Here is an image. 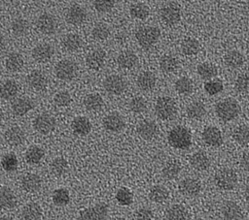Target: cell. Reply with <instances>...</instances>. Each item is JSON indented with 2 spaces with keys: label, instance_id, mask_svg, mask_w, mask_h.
Returning <instances> with one entry per match:
<instances>
[{
  "label": "cell",
  "instance_id": "30bf717a",
  "mask_svg": "<svg viewBox=\"0 0 249 220\" xmlns=\"http://www.w3.org/2000/svg\"><path fill=\"white\" fill-rule=\"evenodd\" d=\"M33 127L40 134H50L55 127V119L48 113L39 114L33 120Z\"/></svg>",
  "mask_w": 249,
  "mask_h": 220
},
{
  "label": "cell",
  "instance_id": "bcb514c9",
  "mask_svg": "<svg viewBox=\"0 0 249 220\" xmlns=\"http://www.w3.org/2000/svg\"><path fill=\"white\" fill-rule=\"evenodd\" d=\"M52 200L55 205L64 206L70 202L69 191L65 188H58L53 192Z\"/></svg>",
  "mask_w": 249,
  "mask_h": 220
},
{
  "label": "cell",
  "instance_id": "3957f363",
  "mask_svg": "<svg viewBox=\"0 0 249 220\" xmlns=\"http://www.w3.org/2000/svg\"><path fill=\"white\" fill-rule=\"evenodd\" d=\"M160 31L156 26H141L135 32L139 46L145 49L151 48L160 39Z\"/></svg>",
  "mask_w": 249,
  "mask_h": 220
},
{
  "label": "cell",
  "instance_id": "11a10c76",
  "mask_svg": "<svg viewBox=\"0 0 249 220\" xmlns=\"http://www.w3.org/2000/svg\"><path fill=\"white\" fill-rule=\"evenodd\" d=\"M224 89L223 82L220 79H210L204 83V90L209 95H216Z\"/></svg>",
  "mask_w": 249,
  "mask_h": 220
},
{
  "label": "cell",
  "instance_id": "681fc988",
  "mask_svg": "<svg viewBox=\"0 0 249 220\" xmlns=\"http://www.w3.org/2000/svg\"><path fill=\"white\" fill-rule=\"evenodd\" d=\"M116 200L121 205H130L133 202V195L128 188L121 187L116 193Z\"/></svg>",
  "mask_w": 249,
  "mask_h": 220
},
{
  "label": "cell",
  "instance_id": "5b68a950",
  "mask_svg": "<svg viewBox=\"0 0 249 220\" xmlns=\"http://www.w3.org/2000/svg\"><path fill=\"white\" fill-rule=\"evenodd\" d=\"M214 183L219 189L230 191L236 186L237 175L233 170L229 168H224L219 170L215 173Z\"/></svg>",
  "mask_w": 249,
  "mask_h": 220
},
{
  "label": "cell",
  "instance_id": "ffe728a7",
  "mask_svg": "<svg viewBox=\"0 0 249 220\" xmlns=\"http://www.w3.org/2000/svg\"><path fill=\"white\" fill-rule=\"evenodd\" d=\"M4 139L10 145L17 146L21 144L25 140V133L18 126H13L8 128L4 133Z\"/></svg>",
  "mask_w": 249,
  "mask_h": 220
},
{
  "label": "cell",
  "instance_id": "74e56055",
  "mask_svg": "<svg viewBox=\"0 0 249 220\" xmlns=\"http://www.w3.org/2000/svg\"><path fill=\"white\" fill-rule=\"evenodd\" d=\"M196 71H197L198 76L201 79H206V80L212 79L218 74L217 67L214 64L209 63V62H203V63L198 64Z\"/></svg>",
  "mask_w": 249,
  "mask_h": 220
},
{
  "label": "cell",
  "instance_id": "6da1fadb",
  "mask_svg": "<svg viewBox=\"0 0 249 220\" xmlns=\"http://www.w3.org/2000/svg\"><path fill=\"white\" fill-rule=\"evenodd\" d=\"M168 143L176 149H187L192 144V135L184 126L173 127L167 135Z\"/></svg>",
  "mask_w": 249,
  "mask_h": 220
},
{
  "label": "cell",
  "instance_id": "d6a6232c",
  "mask_svg": "<svg viewBox=\"0 0 249 220\" xmlns=\"http://www.w3.org/2000/svg\"><path fill=\"white\" fill-rule=\"evenodd\" d=\"M21 215L24 220H39L42 216V208L39 204L31 202L23 206Z\"/></svg>",
  "mask_w": 249,
  "mask_h": 220
},
{
  "label": "cell",
  "instance_id": "d6986e66",
  "mask_svg": "<svg viewBox=\"0 0 249 220\" xmlns=\"http://www.w3.org/2000/svg\"><path fill=\"white\" fill-rule=\"evenodd\" d=\"M136 131L142 139L149 141V140H152L153 138H155L157 136L158 126L153 120L145 119L137 125Z\"/></svg>",
  "mask_w": 249,
  "mask_h": 220
},
{
  "label": "cell",
  "instance_id": "e575fe53",
  "mask_svg": "<svg viewBox=\"0 0 249 220\" xmlns=\"http://www.w3.org/2000/svg\"><path fill=\"white\" fill-rule=\"evenodd\" d=\"M181 172V164L177 160H170L166 162L162 168V175L166 179H174Z\"/></svg>",
  "mask_w": 249,
  "mask_h": 220
},
{
  "label": "cell",
  "instance_id": "6125c7cd",
  "mask_svg": "<svg viewBox=\"0 0 249 220\" xmlns=\"http://www.w3.org/2000/svg\"><path fill=\"white\" fill-rule=\"evenodd\" d=\"M244 197H245V200L247 201V203H249V185H247V187L245 188Z\"/></svg>",
  "mask_w": 249,
  "mask_h": 220
},
{
  "label": "cell",
  "instance_id": "7dc6e473",
  "mask_svg": "<svg viewBox=\"0 0 249 220\" xmlns=\"http://www.w3.org/2000/svg\"><path fill=\"white\" fill-rule=\"evenodd\" d=\"M232 136L234 141L241 145H245L249 143V126L247 125L237 126L234 129Z\"/></svg>",
  "mask_w": 249,
  "mask_h": 220
},
{
  "label": "cell",
  "instance_id": "f6af8a7d",
  "mask_svg": "<svg viewBox=\"0 0 249 220\" xmlns=\"http://www.w3.org/2000/svg\"><path fill=\"white\" fill-rule=\"evenodd\" d=\"M175 90L182 95H189L194 90V83L188 77H182L175 81Z\"/></svg>",
  "mask_w": 249,
  "mask_h": 220
},
{
  "label": "cell",
  "instance_id": "484cf974",
  "mask_svg": "<svg viewBox=\"0 0 249 220\" xmlns=\"http://www.w3.org/2000/svg\"><path fill=\"white\" fill-rule=\"evenodd\" d=\"M73 132L78 136H87L91 130V123L86 116H77L71 123Z\"/></svg>",
  "mask_w": 249,
  "mask_h": 220
},
{
  "label": "cell",
  "instance_id": "4dcf8cb0",
  "mask_svg": "<svg viewBox=\"0 0 249 220\" xmlns=\"http://www.w3.org/2000/svg\"><path fill=\"white\" fill-rule=\"evenodd\" d=\"M18 93V85L13 79H7L0 85V96L5 100L14 99Z\"/></svg>",
  "mask_w": 249,
  "mask_h": 220
},
{
  "label": "cell",
  "instance_id": "d590c367",
  "mask_svg": "<svg viewBox=\"0 0 249 220\" xmlns=\"http://www.w3.org/2000/svg\"><path fill=\"white\" fill-rule=\"evenodd\" d=\"M5 66L9 72H18L23 66V58L19 53L12 52L6 57Z\"/></svg>",
  "mask_w": 249,
  "mask_h": 220
},
{
  "label": "cell",
  "instance_id": "ee69618b",
  "mask_svg": "<svg viewBox=\"0 0 249 220\" xmlns=\"http://www.w3.org/2000/svg\"><path fill=\"white\" fill-rule=\"evenodd\" d=\"M50 170L53 175L61 176L68 170V162L63 157H56L51 162Z\"/></svg>",
  "mask_w": 249,
  "mask_h": 220
},
{
  "label": "cell",
  "instance_id": "603a6c76",
  "mask_svg": "<svg viewBox=\"0 0 249 220\" xmlns=\"http://www.w3.org/2000/svg\"><path fill=\"white\" fill-rule=\"evenodd\" d=\"M20 185L22 189L26 192H36L40 189L42 185V179L36 173H26L21 177Z\"/></svg>",
  "mask_w": 249,
  "mask_h": 220
},
{
  "label": "cell",
  "instance_id": "f546056e",
  "mask_svg": "<svg viewBox=\"0 0 249 220\" xmlns=\"http://www.w3.org/2000/svg\"><path fill=\"white\" fill-rule=\"evenodd\" d=\"M17 204V198L15 193L9 187H2L0 189V208L10 209Z\"/></svg>",
  "mask_w": 249,
  "mask_h": 220
},
{
  "label": "cell",
  "instance_id": "94428289",
  "mask_svg": "<svg viewBox=\"0 0 249 220\" xmlns=\"http://www.w3.org/2000/svg\"><path fill=\"white\" fill-rule=\"evenodd\" d=\"M5 46H6V41H5L4 37L0 34V51L5 47Z\"/></svg>",
  "mask_w": 249,
  "mask_h": 220
},
{
  "label": "cell",
  "instance_id": "ab89813d",
  "mask_svg": "<svg viewBox=\"0 0 249 220\" xmlns=\"http://www.w3.org/2000/svg\"><path fill=\"white\" fill-rule=\"evenodd\" d=\"M181 48H182V52L185 55L192 56V55H196L199 51L200 45L196 39L189 37V38H186L183 40Z\"/></svg>",
  "mask_w": 249,
  "mask_h": 220
},
{
  "label": "cell",
  "instance_id": "52a82bcc",
  "mask_svg": "<svg viewBox=\"0 0 249 220\" xmlns=\"http://www.w3.org/2000/svg\"><path fill=\"white\" fill-rule=\"evenodd\" d=\"M77 65L70 59H62L58 61L54 67L55 76L61 80H71L77 74Z\"/></svg>",
  "mask_w": 249,
  "mask_h": 220
},
{
  "label": "cell",
  "instance_id": "44dd1931",
  "mask_svg": "<svg viewBox=\"0 0 249 220\" xmlns=\"http://www.w3.org/2000/svg\"><path fill=\"white\" fill-rule=\"evenodd\" d=\"M221 213L224 220H239L242 217L240 206L232 201H228L222 205Z\"/></svg>",
  "mask_w": 249,
  "mask_h": 220
},
{
  "label": "cell",
  "instance_id": "e0dca14e",
  "mask_svg": "<svg viewBox=\"0 0 249 220\" xmlns=\"http://www.w3.org/2000/svg\"><path fill=\"white\" fill-rule=\"evenodd\" d=\"M53 55V47L48 43H41L32 49V57L40 63L49 61Z\"/></svg>",
  "mask_w": 249,
  "mask_h": 220
},
{
  "label": "cell",
  "instance_id": "60d3db41",
  "mask_svg": "<svg viewBox=\"0 0 249 220\" xmlns=\"http://www.w3.org/2000/svg\"><path fill=\"white\" fill-rule=\"evenodd\" d=\"M84 106L89 110H99L103 107V99L97 93L88 94L84 98Z\"/></svg>",
  "mask_w": 249,
  "mask_h": 220
},
{
  "label": "cell",
  "instance_id": "7bdbcfd3",
  "mask_svg": "<svg viewBox=\"0 0 249 220\" xmlns=\"http://www.w3.org/2000/svg\"><path fill=\"white\" fill-rule=\"evenodd\" d=\"M160 68L162 72L166 73V74H170L173 73L174 71H176L177 67H178V61L177 59L169 54H165L162 55L160 59Z\"/></svg>",
  "mask_w": 249,
  "mask_h": 220
},
{
  "label": "cell",
  "instance_id": "be15d7a7",
  "mask_svg": "<svg viewBox=\"0 0 249 220\" xmlns=\"http://www.w3.org/2000/svg\"><path fill=\"white\" fill-rule=\"evenodd\" d=\"M3 117H4V113H3V110H2V109L0 108V125H1L2 121H3Z\"/></svg>",
  "mask_w": 249,
  "mask_h": 220
},
{
  "label": "cell",
  "instance_id": "4fadbf2b",
  "mask_svg": "<svg viewBox=\"0 0 249 220\" xmlns=\"http://www.w3.org/2000/svg\"><path fill=\"white\" fill-rule=\"evenodd\" d=\"M103 126L109 132L118 133L122 131L124 127V117L117 111L111 112L104 117Z\"/></svg>",
  "mask_w": 249,
  "mask_h": 220
},
{
  "label": "cell",
  "instance_id": "2e32d148",
  "mask_svg": "<svg viewBox=\"0 0 249 220\" xmlns=\"http://www.w3.org/2000/svg\"><path fill=\"white\" fill-rule=\"evenodd\" d=\"M26 81L28 85L36 91L44 90L48 84V79L46 75L40 70L31 71L26 77Z\"/></svg>",
  "mask_w": 249,
  "mask_h": 220
},
{
  "label": "cell",
  "instance_id": "9f6ffc18",
  "mask_svg": "<svg viewBox=\"0 0 249 220\" xmlns=\"http://www.w3.org/2000/svg\"><path fill=\"white\" fill-rule=\"evenodd\" d=\"M53 102L57 107H67L71 104L72 98L68 91L61 90L55 93L53 96Z\"/></svg>",
  "mask_w": 249,
  "mask_h": 220
},
{
  "label": "cell",
  "instance_id": "7a4b0ae2",
  "mask_svg": "<svg viewBox=\"0 0 249 220\" xmlns=\"http://www.w3.org/2000/svg\"><path fill=\"white\" fill-rule=\"evenodd\" d=\"M215 112L221 120L225 122L231 121L238 116L240 112V106L236 100L227 98L216 104Z\"/></svg>",
  "mask_w": 249,
  "mask_h": 220
},
{
  "label": "cell",
  "instance_id": "8992f818",
  "mask_svg": "<svg viewBox=\"0 0 249 220\" xmlns=\"http://www.w3.org/2000/svg\"><path fill=\"white\" fill-rule=\"evenodd\" d=\"M80 220H108V205L104 203L84 208L79 213Z\"/></svg>",
  "mask_w": 249,
  "mask_h": 220
},
{
  "label": "cell",
  "instance_id": "7402d4cb",
  "mask_svg": "<svg viewBox=\"0 0 249 220\" xmlns=\"http://www.w3.org/2000/svg\"><path fill=\"white\" fill-rule=\"evenodd\" d=\"M34 108V103L28 97H19L16 99L11 106L12 111L17 116H22Z\"/></svg>",
  "mask_w": 249,
  "mask_h": 220
},
{
  "label": "cell",
  "instance_id": "ba28073f",
  "mask_svg": "<svg viewBox=\"0 0 249 220\" xmlns=\"http://www.w3.org/2000/svg\"><path fill=\"white\" fill-rule=\"evenodd\" d=\"M161 20L169 26L175 25L179 22L181 17L180 7L176 2H168L160 9Z\"/></svg>",
  "mask_w": 249,
  "mask_h": 220
},
{
  "label": "cell",
  "instance_id": "f35d334b",
  "mask_svg": "<svg viewBox=\"0 0 249 220\" xmlns=\"http://www.w3.org/2000/svg\"><path fill=\"white\" fill-rule=\"evenodd\" d=\"M129 14L132 17L136 18V19H146L149 16L150 11L147 5H145L144 3L141 2H137V3H133L130 5L129 7Z\"/></svg>",
  "mask_w": 249,
  "mask_h": 220
},
{
  "label": "cell",
  "instance_id": "1f68e13d",
  "mask_svg": "<svg viewBox=\"0 0 249 220\" xmlns=\"http://www.w3.org/2000/svg\"><path fill=\"white\" fill-rule=\"evenodd\" d=\"M224 62L227 67H229L231 69H237L243 64L244 57L240 51L231 49V50H229L225 54Z\"/></svg>",
  "mask_w": 249,
  "mask_h": 220
},
{
  "label": "cell",
  "instance_id": "d4e9b609",
  "mask_svg": "<svg viewBox=\"0 0 249 220\" xmlns=\"http://www.w3.org/2000/svg\"><path fill=\"white\" fill-rule=\"evenodd\" d=\"M138 58L136 54L131 50H124L117 57V63L120 68L129 70L136 66Z\"/></svg>",
  "mask_w": 249,
  "mask_h": 220
},
{
  "label": "cell",
  "instance_id": "c3c4849f",
  "mask_svg": "<svg viewBox=\"0 0 249 220\" xmlns=\"http://www.w3.org/2000/svg\"><path fill=\"white\" fill-rule=\"evenodd\" d=\"M29 28V23L26 19L22 17H17L15 18L11 23V29L12 32L16 36H22L24 35Z\"/></svg>",
  "mask_w": 249,
  "mask_h": 220
},
{
  "label": "cell",
  "instance_id": "f1b7e54d",
  "mask_svg": "<svg viewBox=\"0 0 249 220\" xmlns=\"http://www.w3.org/2000/svg\"><path fill=\"white\" fill-rule=\"evenodd\" d=\"M190 164L197 171H205L210 166V159L203 151H196L190 157Z\"/></svg>",
  "mask_w": 249,
  "mask_h": 220
},
{
  "label": "cell",
  "instance_id": "ac0fdd59",
  "mask_svg": "<svg viewBox=\"0 0 249 220\" xmlns=\"http://www.w3.org/2000/svg\"><path fill=\"white\" fill-rule=\"evenodd\" d=\"M106 53L101 48L93 49L91 52H89L86 58L87 66L94 71H97L101 69L105 63Z\"/></svg>",
  "mask_w": 249,
  "mask_h": 220
},
{
  "label": "cell",
  "instance_id": "e7e4bbea",
  "mask_svg": "<svg viewBox=\"0 0 249 220\" xmlns=\"http://www.w3.org/2000/svg\"><path fill=\"white\" fill-rule=\"evenodd\" d=\"M0 220H11V219L6 216H0Z\"/></svg>",
  "mask_w": 249,
  "mask_h": 220
},
{
  "label": "cell",
  "instance_id": "83f0119b",
  "mask_svg": "<svg viewBox=\"0 0 249 220\" xmlns=\"http://www.w3.org/2000/svg\"><path fill=\"white\" fill-rule=\"evenodd\" d=\"M61 45L67 51L73 52L79 50L83 46L82 38L75 33H69L65 35L61 40Z\"/></svg>",
  "mask_w": 249,
  "mask_h": 220
},
{
  "label": "cell",
  "instance_id": "f907efd6",
  "mask_svg": "<svg viewBox=\"0 0 249 220\" xmlns=\"http://www.w3.org/2000/svg\"><path fill=\"white\" fill-rule=\"evenodd\" d=\"M91 35L95 40H105L110 35V28L107 24L103 22H98L93 26L91 30Z\"/></svg>",
  "mask_w": 249,
  "mask_h": 220
},
{
  "label": "cell",
  "instance_id": "5bb4252c",
  "mask_svg": "<svg viewBox=\"0 0 249 220\" xmlns=\"http://www.w3.org/2000/svg\"><path fill=\"white\" fill-rule=\"evenodd\" d=\"M203 141L213 147L220 146L223 143V136L222 132L215 126H208L206 127L201 134Z\"/></svg>",
  "mask_w": 249,
  "mask_h": 220
},
{
  "label": "cell",
  "instance_id": "836d02e7",
  "mask_svg": "<svg viewBox=\"0 0 249 220\" xmlns=\"http://www.w3.org/2000/svg\"><path fill=\"white\" fill-rule=\"evenodd\" d=\"M187 115L189 118L194 119V120H199L201 119L205 113H206V109L203 103L199 101H195L189 104L187 107Z\"/></svg>",
  "mask_w": 249,
  "mask_h": 220
},
{
  "label": "cell",
  "instance_id": "277c9868",
  "mask_svg": "<svg viewBox=\"0 0 249 220\" xmlns=\"http://www.w3.org/2000/svg\"><path fill=\"white\" fill-rule=\"evenodd\" d=\"M155 111L157 116L162 120L171 119L177 111L176 103L171 97H159L155 105Z\"/></svg>",
  "mask_w": 249,
  "mask_h": 220
},
{
  "label": "cell",
  "instance_id": "8d00e7d4",
  "mask_svg": "<svg viewBox=\"0 0 249 220\" xmlns=\"http://www.w3.org/2000/svg\"><path fill=\"white\" fill-rule=\"evenodd\" d=\"M168 190L162 185H154L149 191V199L157 204H161L167 200Z\"/></svg>",
  "mask_w": 249,
  "mask_h": 220
},
{
  "label": "cell",
  "instance_id": "8fae6325",
  "mask_svg": "<svg viewBox=\"0 0 249 220\" xmlns=\"http://www.w3.org/2000/svg\"><path fill=\"white\" fill-rule=\"evenodd\" d=\"M37 28L40 32L46 35H52L55 33L57 22L55 17L50 13H43L41 14L36 21Z\"/></svg>",
  "mask_w": 249,
  "mask_h": 220
},
{
  "label": "cell",
  "instance_id": "9a60e30c",
  "mask_svg": "<svg viewBox=\"0 0 249 220\" xmlns=\"http://www.w3.org/2000/svg\"><path fill=\"white\" fill-rule=\"evenodd\" d=\"M87 18V12L85 8L78 4L70 6L66 12V20L72 25H80Z\"/></svg>",
  "mask_w": 249,
  "mask_h": 220
},
{
  "label": "cell",
  "instance_id": "9c48e42d",
  "mask_svg": "<svg viewBox=\"0 0 249 220\" xmlns=\"http://www.w3.org/2000/svg\"><path fill=\"white\" fill-rule=\"evenodd\" d=\"M103 86L109 94L120 95L124 92L126 88V81L121 76L111 75L104 79Z\"/></svg>",
  "mask_w": 249,
  "mask_h": 220
},
{
  "label": "cell",
  "instance_id": "cb8c5ba5",
  "mask_svg": "<svg viewBox=\"0 0 249 220\" xmlns=\"http://www.w3.org/2000/svg\"><path fill=\"white\" fill-rule=\"evenodd\" d=\"M156 76L150 71H144L139 74L136 79L137 86L143 91H151L156 85Z\"/></svg>",
  "mask_w": 249,
  "mask_h": 220
},
{
  "label": "cell",
  "instance_id": "91938a15",
  "mask_svg": "<svg viewBox=\"0 0 249 220\" xmlns=\"http://www.w3.org/2000/svg\"><path fill=\"white\" fill-rule=\"evenodd\" d=\"M240 165H241V167H242L245 171L249 172V150L245 151V152L242 154L241 159H240Z\"/></svg>",
  "mask_w": 249,
  "mask_h": 220
},
{
  "label": "cell",
  "instance_id": "db71d44e",
  "mask_svg": "<svg viewBox=\"0 0 249 220\" xmlns=\"http://www.w3.org/2000/svg\"><path fill=\"white\" fill-rule=\"evenodd\" d=\"M234 88L239 93L249 92V74L243 73L239 75L234 82Z\"/></svg>",
  "mask_w": 249,
  "mask_h": 220
},
{
  "label": "cell",
  "instance_id": "6f0895ef",
  "mask_svg": "<svg viewBox=\"0 0 249 220\" xmlns=\"http://www.w3.org/2000/svg\"><path fill=\"white\" fill-rule=\"evenodd\" d=\"M115 2L114 1H105V0H100V1H93V6L95 10L99 13H108L114 8Z\"/></svg>",
  "mask_w": 249,
  "mask_h": 220
},
{
  "label": "cell",
  "instance_id": "680465c9",
  "mask_svg": "<svg viewBox=\"0 0 249 220\" xmlns=\"http://www.w3.org/2000/svg\"><path fill=\"white\" fill-rule=\"evenodd\" d=\"M153 216L154 214L152 209L146 206L140 207L135 211V218L137 220H152Z\"/></svg>",
  "mask_w": 249,
  "mask_h": 220
},
{
  "label": "cell",
  "instance_id": "03108f58",
  "mask_svg": "<svg viewBox=\"0 0 249 220\" xmlns=\"http://www.w3.org/2000/svg\"><path fill=\"white\" fill-rule=\"evenodd\" d=\"M248 115H249V109H248Z\"/></svg>",
  "mask_w": 249,
  "mask_h": 220
},
{
  "label": "cell",
  "instance_id": "816d5d0a",
  "mask_svg": "<svg viewBox=\"0 0 249 220\" xmlns=\"http://www.w3.org/2000/svg\"><path fill=\"white\" fill-rule=\"evenodd\" d=\"M18 161L14 153H7L1 159V166L6 172H14L17 170Z\"/></svg>",
  "mask_w": 249,
  "mask_h": 220
},
{
  "label": "cell",
  "instance_id": "4316f807",
  "mask_svg": "<svg viewBox=\"0 0 249 220\" xmlns=\"http://www.w3.org/2000/svg\"><path fill=\"white\" fill-rule=\"evenodd\" d=\"M165 218L166 220H189L190 214L182 204H172L166 209Z\"/></svg>",
  "mask_w": 249,
  "mask_h": 220
},
{
  "label": "cell",
  "instance_id": "7c38bea8",
  "mask_svg": "<svg viewBox=\"0 0 249 220\" xmlns=\"http://www.w3.org/2000/svg\"><path fill=\"white\" fill-rule=\"evenodd\" d=\"M178 188L183 196L192 198L197 196L200 193L201 184L200 181L196 178L186 177L180 181Z\"/></svg>",
  "mask_w": 249,
  "mask_h": 220
},
{
  "label": "cell",
  "instance_id": "b9f144b4",
  "mask_svg": "<svg viewBox=\"0 0 249 220\" xmlns=\"http://www.w3.org/2000/svg\"><path fill=\"white\" fill-rule=\"evenodd\" d=\"M44 155L45 152L40 146L32 145L25 152V160L30 165H36L41 162Z\"/></svg>",
  "mask_w": 249,
  "mask_h": 220
},
{
  "label": "cell",
  "instance_id": "f5cc1de1",
  "mask_svg": "<svg viewBox=\"0 0 249 220\" xmlns=\"http://www.w3.org/2000/svg\"><path fill=\"white\" fill-rule=\"evenodd\" d=\"M128 108L134 113H142L147 109V102L141 96H134L129 101Z\"/></svg>",
  "mask_w": 249,
  "mask_h": 220
}]
</instances>
